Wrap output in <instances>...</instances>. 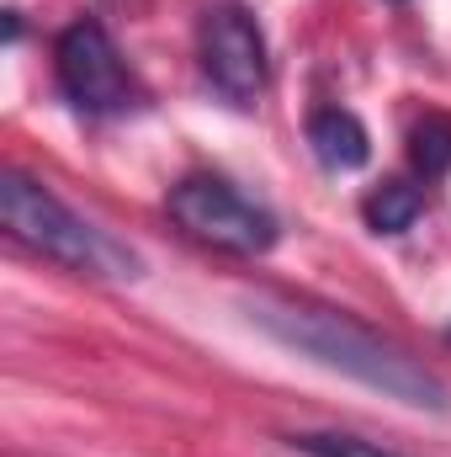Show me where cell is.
<instances>
[{
  "mask_svg": "<svg viewBox=\"0 0 451 457\" xmlns=\"http://www.w3.org/2000/svg\"><path fill=\"white\" fill-rule=\"evenodd\" d=\"M53 80H59V96L80 117H127L149 102L138 75L117 54L112 32L96 16L70 21L53 37Z\"/></svg>",
  "mask_w": 451,
  "mask_h": 457,
  "instance_id": "cell-3",
  "label": "cell"
},
{
  "mask_svg": "<svg viewBox=\"0 0 451 457\" xmlns=\"http://www.w3.org/2000/svg\"><path fill=\"white\" fill-rule=\"evenodd\" d=\"M308 149L335 176L340 170H361L372 160V133H366L361 117L345 112V107H319V112L308 117Z\"/></svg>",
  "mask_w": 451,
  "mask_h": 457,
  "instance_id": "cell-6",
  "label": "cell"
},
{
  "mask_svg": "<svg viewBox=\"0 0 451 457\" xmlns=\"http://www.w3.org/2000/svg\"><path fill=\"white\" fill-rule=\"evenodd\" d=\"M5 37H11V43L21 37V16H16V11H5Z\"/></svg>",
  "mask_w": 451,
  "mask_h": 457,
  "instance_id": "cell-10",
  "label": "cell"
},
{
  "mask_svg": "<svg viewBox=\"0 0 451 457\" xmlns=\"http://www.w3.org/2000/svg\"><path fill=\"white\" fill-rule=\"evenodd\" d=\"M287 447L303 457H398L377 442H361V436H345V431H303V436H287Z\"/></svg>",
  "mask_w": 451,
  "mask_h": 457,
  "instance_id": "cell-9",
  "label": "cell"
},
{
  "mask_svg": "<svg viewBox=\"0 0 451 457\" xmlns=\"http://www.w3.org/2000/svg\"><path fill=\"white\" fill-rule=\"evenodd\" d=\"M0 224L21 250L43 255L75 277H96V282H138L144 277V261L133 245H122L117 234H107L91 219H80L64 197H53L43 181H32L21 170L0 176Z\"/></svg>",
  "mask_w": 451,
  "mask_h": 457,
  "instance_id": "cell-2",
  "label": "cell"
},
{
  "mask_svg": "<svg viewBox=\"0 0 451 457\" xmlns=\"http://www.w3.org/2000/svg\"><path fill=\"white\" fill-rule=\"evenodd\" d=\"M170 219L186 228L192 239L228 250V255H266L282 224L266 203H255L250 192H239L224 176H186L170 187Z\"/></svg>",
  "mask_w": 451,
  "mask_h": 457,
  "instance_id": "cell-4",
  "label": "cell"
},
{
  "mask_svg": "<svg viewBox=\"0 0 451 457\" xmlns=\"http://www.w3.org/2000/svg\"><path fill=\"white\" fill-rule=\"evenodd\" d=\"M420 213H425V187H414V181H404V176L372 187L366 203H361V219H366L372 234H404Z\"/></svg>",
  "mask_w": 451,
  "mask_h": 457,
  "instance_id": "cell-7",
  "label": "cell"
},
{
  "mask_svg": "<svg viewBox=\"0 0 451 457\" xmlns=\"http://www.w3.org/2000/svg\"><path fill=\"white\" fill-rule=\"evenodd\" d=\"M244 309L276 345H287V351H298L330 372H345V378H356V383H366L382 399H398L409 410L451 415L447 378H436L425 361H414L404 345L377 336L356 314H340V309L308 303V298H276V293H255Z\"/></svg>",
  "mask_w": 451,
  "mask_h": 457,
  "instance_id": "cell-1",
  "label": "cell"
},
{
  "mask_svg": "<svg viewBox=\"0 0 451 457\" xmlns=\"http://www.w3.org/2000/svg\"><path fill=\"white\" fill-rule=\"evenodd\" d=\"M409 160L425 181L451 176V112H425L409 133Z\"/></svg>",
  "mask_w": 451,
  "mask_h": 457,
  "instance_id": "cell-8",
  "label": "cell"
},
{
  "mask_svg": "<svg viewBox=\"0 0 451 457\" xmlns=\"http://www.w3.org/2000/svg\"><path fill=\"white\" fill-rule=\"evenodd\" d=\"M388 5H409V0H388Z\"/></svg>",
  "mask_w": 451,
  "mask_h": 457,
  "instance_id": "cell-11",
  "label": "cell"
},
{
  "mask_svg": "<svg viewBox=\"0 0 451 457\" xmlns=\"http://www.w3.org/2000/svg\"><path fill=\"white\" fill-rule=\"evenodd\" d=\"M447 341H451V330H447Z\"/></svg>",
  "mask_w": 451,
  "mask_h": 457,
  "instance_id": "cell-12",
  "label": "cell"
},
{
  "mask_svg": "<svg viewBox=\"0 0 451 457\" xmlns=\"http://www.w3.org/2000/svg\"><path fill=\"white\" fill-rule=\"evenodd\" d=\"M197 59L208 86L224 96L228 107H255L271 86V54H266V32L255 21V11H244L239 0H218L202 11L197 27Z\"/></svg>",
  "mask_w": 451,
  "mask_h": 457,
  "instance_id": "cell-5",
  "label": "cell"
}]
</instances>
